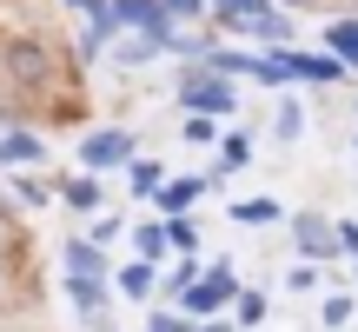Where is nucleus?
I'll list each match as a JSON object with an SVG mask.
<instances>
[{"label": "nucleus", "mask_w": 358, "mask_h": 332, "mask_svg": "<svg viewBox=\"0 0 358 332\" xmlns=\"http://www.w3.org/2000/svg\"><path fill=\"white\" fill-rule=\"evenodd\" d=\"M213 20L252 40H292V13H279L272 0H213Z\"/></svg>", "instance_id": "1"}, {"label": "nucleus", "mask_w": 358, "mask_h": 332, "mask_svg": "<svg viewBox=\"0 0 358 332\" xmlns=\"http://www.w3.org/2000/svg\"><path fill=\"white\" fill-rule=\"evenodd\" d=\"M179 100H186V113H219V120H226L232 106H239V93H232V74H226V67L192 60V74L179 80Z\"/></svg>", "instance_id": "2"}, {"label": "nucleus", "mask_w": 358, "mask_h": 332, "mask_svg": "<svg viewBox=\"0 0 358 332\" xmlns=\"http://www.w3.org/2000/svg\"><path fill=\"white\" fill-rule=\"evenodd\" d=\"M239 299V279H232V266H213V272H199V279L179 293V312L186 319H213L219 306H232Z\"/></svg>", "instance_id": "3"}, {"label": "nucleus", "mask_w": 358, "mask_h": 332, "mask_svg": "<svg viewBox=\"0 0 358 332\" xmlns=\"http://www.w3.org/2000/svg\"><path fill=\"white\" fill-rule=\"evenodd\" d=\"M0 67H7L13 87H47V80H53V53L40 47V40H27V34L0 47Z\"/></svg>", "instance_id": "4"}, {"label": "nucleus", "mask_w": 358, "mask_h": 332, "mask_svg": "<svg viewBox=\"0 0 358 332\" xmlns=\"http://www.w3.org/2000/svg\"><path fill=\"white\" fill-rule=\"evenodd\" d=\"M292 246H299V259H312V266L345 253V246H338V226H332L325 213H299V219H292Z\"/></svg>", "instance_id": "5"}, {"label": "nucleus", "mask_w": 358, "mask_h": 332, "mask_svg": "<svg viewBox=\"0 0 358 332\" xmlns=\"http://www.w3.org/2000/svg\"><path fill=\"white\" fill-rule=\"evenodd\" d=\"M133 160V133L127 127H93L87 146H80V166L87 173H106V166H127Z\"/></svg>", "instance_id": "6"}, {"label": "nucleus", "mask_w": 358, "mask_h": 332, "mask_svg": "<svg viewBox=\"0 0 358 332\" xmlns=\"http://www.w3.org/2000/svg\"><path fill=\"white\" fill-rule=\"evenodd\" d=\"M213 193V173H186V179H159V193H153V206H159V219H173V213H192V206Z\"/></svg>", "instance_id": "7"}, {"label": "nucleus", "mask_w": 358, "mask_h": 332, "mask_svg": "<svg viewBox=\"0 0 358 332\" xmlns=\"http://www.w3.org/2000/svg\"><path fill=\"white\" fill-rule=\"evenodd\" d=\"M113 27H140V34H173L166 0H113Z\"/></svg>", "instance_id": "8"}, {"label": "nucleus", "mask_w": 358, "mask_h": 332, "mask_svg": "<svg viewBox=\"0 0 358 332\" xmlns=\"http://www.w3.org/2000/svg\"><path fill=\"white\" fill-rule=\"evenodd\" d=\"M40 160H47V140L40 133H27V127L0 133V166H40Z\"/></svg>", "instance_id": "9"}, {"label": "nucleus", "mask_w": 358, "mask_h": 332, "mask_svg": "<svg viewBox=\"0 0 358 332\" xmlns=\"http://www.w3.org/2000/svg\"><path fill=\"white\" fill-rule=\"evenodd\" d=\"M60 259H66V272L106 279V253H100V240H66V246H60Z\"/></svg>", "instance_id": "10"}, {"label": "nucleus", "mask_w": 358, "mask_h": 332, "mask_svg": "<svg viewBox=\"0 0 358 332\" xmlns=\"http://www.w3.org/2000/svg\"><path fill=\"white\" fill-rule=\"evenodd\" d=\"M66 299H73L87 319H100V306H106V279H87V272H66Z\"/></svg>", "instance_id": "11"}, {"label": "nucleus", "mask_w": 358, "mask_h": 332, "mask_svg": "<svg viewBox=\"0 0 358 332\" xmlns=\"http://www.w3.org/2000/svg\"><path fill=\"white\" fill-rule=\"evenodd\" d=\"M325 53H338L345 67H358V20H325Z\"/></svg>", "instance_id": "12"}, {"label": "nucleus", "mask_w": 358, "mask_h": 332, "mask_svg": "<svg viewBox=\"0 0 358 332\" xmlns=\"http://www.w3.org/2000/svg\"><path fill=\"white\" fill-rule=\"evenodd\" d=\"M113 286H120L127 299H153V259H133V266H120Z\"/></svg>", "instance_id": "13"}, {"label": "nucleus", "mask_w": 358, "mask_h": 332, "mask_svg": "<svg viewBox=\"0 0 358 332\" xmlns=\"http://www.w3.org/2000/svg\"><path fill=\"white\" fill-rule=\"evenodd\" d=\"M166 47H173V34H140V40H127V47H113V60L140 67V60H153V53H166Z\"/></svg>", "instance_id": "14"}, {"label": "nucleus", "mask_w": 358, "mask_h": 332, "mask_svg": "<svg viewBox=\"0 0 358 332\" xmlns=\"http://www.w3.org/2000/svg\"><path fill=\"white\" fill-rule=\"evenodd\" d=\"M60 200L73 206V213H100V179H93V173L66 179V186H60Z\"/></svg>", "instance_id": "15"}, {"label": "nucleus", "mask_w": 358, "mask_h": 332, "mask_svg": "<svg viewBox=\"0 0 358 332\" xmlns=\"http://www.w3.org/2000/svg\"><path fill=\"white\" fill-rule=\"evenodd\" d=\"M133 253L159 266V259H166V219H146V226H133Z\"/></svg>", "instance_id": "16"}, {"label": "nucleus", "mask_w": 358, "mask_h": 332, "mask_svg": "<svg viewBox=\"0 0 358 332\" xmlns=\"http://www.w3.org/2000/svg\"><path fill=\"white\" fill-rule=\"evenodd\" d=\"M232 219H239V226H272V219H279V200H272V193H266V200H239Z\"/></svg>", "instance_id": "17"}, {"label": "nucleus", "mask_w": 358, "mask_h": 332, "mask_svg": "<svg viewBox=\"0 0 358 332\" xmlns=\"http://www.w3.org/2000/svg\"><path fill=\"white\" fill-rule=\"evenodd\" d=\"M245 160H252V140H245V133H232V140H226V153H219V166H213V186H219L226 173H239Z\"/></svg>", "instance_id": "18"}, {"label": "nucleus", "mask_w": 358, "mask_h": 332, "mask_svg": "<svg viewBox=\"0 0 358 332\" xmlns=\"http://www.w3.org/2000/svg\"><path fill=\"white\" fill-rule=\"evenodd\" d=\"M127 179H133V193H146V200L159 193V166L153 160H127Z\"/></svg>", "instance_id": "19"}, {"label": "nucleus", "mask_w": 358, "mask_h": 332, "mask_svg": "<svg viewBox=\"0 0 358 332\" xmlns=\"http://www.w3.org/2000/svg\"><path fill=\"white\" fill-rule=\"evenodd\" d=\"M166 246H173V253H192V246H199V233H192V219H186V213H173V219H166Z\"/></svg>", "instance_id": "20"}, {"label": "nucleus", "mask_w": 358, "mask_h": 332, "mask_svg": "<svg viewBox=\"0 0 358 332\" xmlns=\"http://www.w3.org/2000/svg\"><path fill=\"white\" fill-rule=\"evenodd\" d=\"M232 306H239V326H259V319H266V293H245V286H239Z\"/></svg>", "instance_id": "21"}, {"label": "nucleus", "mask_w": 358, "mask_h": 332, "mask_svg": "<svg viewBox=\"0 0 358 332\" xmlns=\"http://www.w3.org/2000/svg\"><path fill=\"white\" fill-rule=\"evenodd\" d=\"M306 133V113H299V100H279V140H299Z\"/></svg>", "instance_id": "22"}, {"label": "nucleus", "mask_w": 358, "mask_h": 332, "mask_svg": "<svg viewBox=\"0 0 358 332\" xmlns=\"http://www.w3.org/2000/svg\"><path fill=\"white\" fill-rule=\"evenodd\" d=\"M319 319H325V326H345V319H352V299H345V293H332V299L319 306Z\"/></svg>", "instance_id": "23"}, {"label": "nucleus", "mask_w": 358, "mask_h": 332, "mask_svg": "<svg viewBox=\"0 0 358 332\" xmlns=\"http://www.w3.org/2000/svg\"><path fill=\"white\" fill-rule=\"evenodd\" d=\"M120 233H127V226H120V213H100V219H93V233H87V240H100V246H106V240H120Z\"/></svg>", "instance_id": "24"}, {"label": "nucleus", "mask_w": 358, "mask_h": 332, "mask_svg": "<svg viewBox=\"0 0 358 332\" xmlns=\"http://www.w3.org/2000/svg\"><path fill=\"white\" fill-rule=\"evenodd\" d=\"M206 7H213V0H166V13H173V20H199Z\"/></svg>", "instance_id": "25"}, {"label": "nucleus", "mask_w": 358, "mask_h": 332, "mask_svg": "<svg viewBox=\"0 0 358 332\" xmlns=\"http://www.w3.org/2000/svg\"><path fill=\"white\" fill-rule=\"evenodd\" d=\"M192 326H199V319H186V312H179V319H166V312H153V326H146V332H192Z\"/></svg>", "instance_id": "26"}, {"label": "nucleus", "mask_w": 358, "mask_h": 332, "mask_svg": "<svg viewBox=\"0 0 358 332\" xmlns=\"http://www.w3.org/2000/svg\"><path fill=\"white\" fill-rule=\"evenodd\" d=\"M186 140H213V113H192L186 120Z\"/></svg>", "instance_id": "27"}, {"label": "nucleus", "mask_w": 358, "mask_h": 332, "mask_svg": "<svg viewBox=\"0 0 358 332\" xmlns=\"http://www.w3.org/2000/svg\"><path fill=\"white\" fill-rule=\"evenodd\" d=\"M312 279H319V272H312V259H306V266H292V279H285V286H292V293H312Z\"/></svg>", "instance_id": "28"}, {"label": "nucleus", "mask_w": 358, "mask_h": 332, "mask_svg": "<svg viewBox=\"0 0 358 332\" xmlns=\"http://www.w3.org/2000/svg\"><path fill=\"white\" fill-rule=\"evenodd\" d=\"M338 246H345V253H358V226H352V219L338 226Z\"/></svg>", "instance_id": "29"}, {"label": "nucleus", "mask_w": 358, "mask_h": 332, "mask_svg": "<svg viewBox=\"0 0 358 332\" xmlns=\"http://www.w3.org/2000/svg\"><path fill=\"white\" fill-rule=\"evenodd\" d=\"M192 332H239V326H226V319H199Z\"/></svg>", "instance_id": "30"}, {"label": "nucleus", "mask_w": 358, "mask_h": 332, "mask_svg": "<svg viewBox=\"0 0 358 332\" xmlns=\"http://www.w3.org/2000/svg\"><path fill=\"white\" fill-rule=\"evenodd\" d=\"M279 7H292V13H306V7H319V0H279Z\"/></svg>", "instance_id": "31"}]
</instances>
